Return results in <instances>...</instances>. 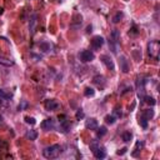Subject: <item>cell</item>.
<instances>
[{"label":"cell","mask_w":160,"mask_h":160,"mask_svg":"<svg viewBox=\"0 0 160 160\" xmlns=\"http://www.w3.org/2000/svg\"><path fill=\"white\" fill-rule=\"evenodd\" d=\"M109 48L111 49V51L114 54H118V50L120 48V32L119 30H112L110 34V39H109Z\"/></svg>","instance_id":"cell-1"},{"label":"cell","mask_w":160,"mask_h":160,"mask_svg":"<svg viewBox=\"0 0 160 160\" xmlns=\"http://www.w3.org/2000/svg\"><path fill=\"white\" fill-rule=\"evenodd\" d=\"M60 154H61V146L59 144L50 145V146L45 148L44 151H42V155L46 159H56Z\"/></svg>","instance_id":"cell-2"},{"label":"cell","mask_w":160,"mask_h":160,"mask_svg":"<svg viewBox=\"0 0 160 160\" xmlns=\"http://www.w3.org/2000/svg\"><path fill=\"white\" fill-rule=\"evenodd\" d=\"M159 49H160V44L158 40H152L148 44V52H149V56L152 58L154 60H158L159 58Z\"/></svg>","instance_id":"cell-3"},{"label":"cell","mask_w":160,"mask_h":160,"mask_svg":"<svg viewBox=\"0 0 160 160\" xmlns=\"http://www.w3.org/2000/svg\"><path fill=\"white\" fill-rule=\"evenodd\" d=\"M79 59L81 62H90L95 59V55L91 50H82L80 54H79Z\"/></svg>","instance_id":"cell-4"},{"label":"cell","mask_w":160,"mask_h":160,"mask_svg":"<svg viewBox=\"0 0 160 160\" xmlns=\"http://www.w3.org/2000/svg\"><path fill=\"white\" fill-rule=\"evenodd\" d=\"M41 129L45 130V131H49V130H54L55 129V120L49 118V119H45L41 124H40Z\"/></svg>","instance_id":"cell-5"},{"label":"cell","mask_w":160,"mask_h":160,"mask_svg":"<svg viewBox=\"0 0 160 160\" xmlns=\"http://www.w3.org/2000/svg\"><path fill=\"white\" fill-rule=\"evenodd\" d=\"M104 42H105L104 38L100 36V35H96V36H94V38L91 39V46H92L95 50H99V49L104 45Z\"/></svg>","instance_id":"cell-6"},{"label":"cell","mask_w":160,"mask_h":160,"mask_svg":"<svg viewBox=\"0 0 160 160\" xmlns=\"http://www.w3.org/2000/svg\"><path fill=\"white\" fill-rule=\"evenodd\" d=\"M44 106H45V109H46L48 111H54V110H56L60 105H59V102H58L56 100H54V99H48V100H45Z\"/></svg>","instance_id":"cell-7"},{"label":"cell","mask_w":160,"mask_h":160,"mask_svg":"<svg viewBox=\"0 0 160 160\" xmlns=\"http://www.w3.org/2000/svg\"><path fill=\"white\" fill-rule=\"evenodd\" d=\"M11 101V96L6 94L2 89H0V106H8Z\"/></svg>","instance_id":"cell-8"},{"label":"cell","mask_w":160,"mask_h":160,"mask_svg":"<svg viewBox=\"0 0 160 160\" xmlns=\"http://www.w3.org/2000/svg\"><path fill=\"white\" fill-rule=\"evenodd\" d=\"M100 60H101V62L109 69V70H114V61H112V59L109 56V55H101L100 56Z\"/></svg>","instance_id":"cell-9"},{"label":"cell","mask_w":160,"mask_h":160,"mask_svg":"<svg viewBox=\"0 0 160 160\" xmlns=\"http://www.w3.org/2000/svg\"><path fill=\"white\" fill-rule=\"evenodd\" d=\"M119 64H120V69H121L122 72H128V71L130 70V64H129L126 56H120Z\"/></svg>","instance_id":"cell-10"},{"label":"cell","mask_w":160,"mask_h":160,"mask_svg":"<svg viewBox=\"0 0 160 160\" xmlns=\"http://www.w3.org/2000/svg\"><path fill=\"white\" fill-rule=\"evenodd\" d=\"M85 128L90 129V130H96L98 129V120L94 118H90L85 121Z\"/></svg>","instance_id":"cell-11"},{"label":"cell","mask_w":160,"mask_h":160,"mask_svg":"<svg viewBox=\"0 0 160 160\" xmlns=\"http://www.w3.org/2000/svg\"><path fill=\"white\" fill-rule=\"evenodd\" d=\"M70 128H71V124H70V121L66 119V116L64 118V120H60V129H61L62 132H68V131L70 130Z\"/></svg>","instance_id":"cell-12"},{"label":"cell","mask_w":160,"mask_h":160,"mask_svg":"<svg viewBox=\"0 0 160 160\" xmlns=\"http://www.w3.org/2000/svg\"><path fill=\"white\" fill-rule=\"evenodd\" d=\"M92 154H94V156H95L96 159H104V158L106 156V150H105L102 146H99Z\"/></svg>","instance_id":"cell-13"},{"label":"cell","mask_w":160,"mask_h":160,"mask_svg":"<svg viewBox=\"0 0 160 160\" xmlns=\"http://www.w3.org/2000/svg\"><path fill=\"white\" fill-rule=\"evenodd\" d=\"M39 49H40L42 52H50L51 45H50L49 42H40V44H39Z\"/></svg>","instance_id":"cell-14"},{"label":"cell","mask_w":160,"mask_h":160,"mask_svg":"<svg viewBox=\"0 0 160 160\" xmlns=\"http://www.w3.org/2000/svg\"><path fill=\"white\" fill-rule=\"evenodd\" d=\"M141 116H144L146 120H150V119L154 118V110H152V109H146V110L142 111Z\"/></svg>","instance_id":"cell-15"},{"label":"cell","mask_w":160,"mask_h":160,"mask_svg":"<svg viewBox=\"0 0 160 160\" xmlns=\"http://www.w3.org/2000/svg\"><path fill=\"white\" fill-rule=\"evenodd\" d=\"M25 138L29 139V140H36L38 132H36L35 130H28V131L25 132Z\"/></svg>","instance_id":"cell-16"},{"label":"cell","mask_w":160,"mask_h":160,"mask_svg":"<svg viewBox=\"0 0 160 160\" xmlns=\"http://www.w3.org/2000/svg\"><path fill=\"white\" fill-rule=\"evenodd\" d=\"M36 15H32L31 16V19H30V25H29V31L31 32V34H34V31H35V25H36Z\"/></svg>","instance_id":"cell-17"},{"label":"cell","mask_w":160,"mask_h":160,"mask_svg":"<svg viewBox=\"0 0 160 160\" xmlns=\"http://www.w3.org/2000/svg\"><path fill=\"white\" fill-rule=\"evenodd\" d=\"M0 64L4 65V66H12L14 65V61L8 59V58H4V56H0Z\"/></svg>","instance_id":"cell-18"},{"label":"cell","mask_w":160,"mask_h":160,"mask_svg":"<svg viewBox=\"0 0 160 160\" xmlns=\"http://www.w3.org/2000/svg\"><path fill=\"white\" fill-rule=\"evenodd\" d=\"M121 139H122V141H125V142L130 141V140L132 139V134H131V131H124V132L121 134Z\"/></svg>","instance_id":"cell-19"},{"label":"cell","mask_w":160,"mask_h":160,"mask_svg":"<svg viewBox=\"0 0 160 160\" xmlns=\"http://www.w3.org/2000/svg\"><path fill=\"white\" fill-rule=\"evenodd\" d=\"M106 132H108L106 128H105V126H100V128H98V131H96V136H98V138H102L104 135H106Z\"/></svg>","instance_id":"cell-20"},{"label":"cell","mask_w":160,"mask_h":160,"mask_svg":"<svg viewBox=\"0 0 160 160\" xmlns=\"http://www.w3.org/2000/svg\"><path fill=\"white\" fill-rule=\"evenodd\" d=\"M84 95H85L86 98H92V96L95 95V90H94L92 88H86L85 91H84Z\"/></svg>","instance_id":"cell-21"},{"label":"cell","mask_w":160,"mask_h":160,"mask_svg":"<svg viewBox=\"0 0 160 160\" xmlns=\"http://www.w3.org/2000/svg\"><path fill=\"white\" fill-rule=\"evenodd\" d=\"M122 16H124V14L121 12V11H118L115 15H114V18H112V22L114 24H116V22H119L121 19H122Z\"/></svg>","instance_id":"cell-22"},{"label":"cell","mask_w":160,"mask_h":160,"mask_svg":"<svg viewBox=\"0 0 160 160\" xmlns=\"http://www.w3.org/2000/svg\"><path fill=\"white\" fill-rule=\"evenodd\" d=\"M142 99H144V101H145L146 104H149V105H151V106H154V105L156 104V101H155V99H154L152 96H144Z\"/></svg>","instance_id":"cell-23"},{"label":"cell","mask_w":160,"mask_h":160,"mask_svg":"<svg viewBox=\"0 0 160 160\" xmlns=\"http://www.w3.org/2000/svg\"><path fill=\"white\" fill-rule=\"evenodd\" d=\"M94 82L96 84V85H99L100 86V84H102L104 85V76H101V75H96L95 78H94Z\"/></svg>","instance_id":"cell-24"},{"label":"cell","mask_w":160,"mask_h":160,"mask_svg":"<svg viewBox=\"0 0 160 160\" xmlns=\"http://www.w3.org/2000/svg\"><path fill=\"white\" fill-rule=\"evenodd\" d=\"M115 120H116V118H115L114 115H106V116H105V122H106V124L112 125V124L115 122Z\"/></svg>","instance_id":"cell-25"},{"label":"cell","mask_w":160,"mask_h":160,"mask_svg":"<svg viewBox=\"0 0 160 160\" xmlns=\"http://www.w3.org/2000/svg\"><path fill=\"white\" fill-rule=\"evenodd\" d=\"M142 146H144V141H138L136 145H135V151L132 152V155L136 156V155H138V151H140V149H141Z\"/></svg>","instance_id":"cell-26"},{"label":"cell","mask_w":160,"mask_h":160,"mask_svg":"<svg viewBox=\"0 0 160 160\" xmlns=\"http://www.w3.org/2000/svg\"><path fill=\"white\" fill-rule=\"evenodd\" d=\"M24 119H25V122L29 124V125H35V124H36V120H35V118H32V116H25Z\"/></svg>","instance_id":"cell-27"},{"label":"cell","mask_w":160,"mask_h":160,"mask_svg":"<svg viewBox=\"0 0 160 160\" xmlns=\"http://www.w3.org/2000/svg\"><path fill=\"white\" fill-rule=\"evenodd\" d=\"M148 121H149V120H146L144 116H141V118L139 119V124H140V125H141V128H144V129H146V128H148Z\"/></svg>","instance_id":"cell-28"},{"label":"cell","mask_w":160,"mask_h":160,"mask_svg":"<svg viewBox=\"0 0 160 160\" xmlns=\"http://www.w3.org/2000/svg\"><path fill=\"white\" fill-rule=\"evenodd\" d=\"M121 115H122L121 108H120V106H116V108L114 109V116H115V118H121Z\"/></svg>","instance_id":"cell-29"},{"label":"cell","mask_w":160,"mask_h":160,"mask_svg":"<svg viewBox=\"0 0 160 160\" xmlns=\"http://www.w3.org/2000/svg\"><path fill=\"white\" fill-rule=\"evenodd\" d=\"M84 116H85V114H84V111H82L81 109H79V110L76 111V114H75V118H76L78 120H81V119H84Z\"/></svg>","instance_id":"cell-30"},{"label":"cell","mask_w":160,"mask_h":160,"mask_svg":"<svg viewBox=\"0 0 160 160\" xmlns=\"http://www.w3.org/2000/svg\"><path fill=\"white\" fill-rule=\"evenodd\" d=\"M99 146H100V144H99V142H98V141L95 140V141H92V142L90 144V150H91V151L94 152V151H95V150H96V149H98Z\"/></svg>","instance_id":"cell-31"},{"label":"cell","mask_w":160,"mask_h":160,"mask_svg":"<svg viewBox=\"0 0 160 160\" xmlns=\"http://www.w3.org/2000/svg\"><path fill=\"white\" fill-rule=\"evenodd\" d=\"M126 150H128L126 148H122L121 150H119V151H118V155H124V154L126 152Z\"/></svg>","instance_id":"cell-32"},{"label":"cell","mask_w":160,"mask_h":160,"mask_svg":"<svg viewBox=\"0 0 160 160\" xmlns=\"http://www.w3.org/2000/svg\"><path fill=\"white\" fill-rule=\"evenodd\" d=\"M129 34H138V30H136V28L135 26H132V29H131V31H129Z\"/></svg>","instance_id":"cell-33"},{"label":"cell","mask_w":160,"mask_h":160,"mask_svg":"<svg viewBox=\"0 0 160 160\" xmlns=\"http://www.w3.org/2000/svg\"><path fill=\"white\" fill-rule=\"evenodd\" d=\"M1 122H2V116L0 115V124H1Z\"/></svg>","instance_id":"cell-34"},{"label":"cell","mask_w":160,"mask_h":160,"mask_svg":"<svg viewBox=\"0 0 160 160\" xmlns=\"http://www.w3.org/2000/svg\"><path fill=\"white\" fill-rule=\"evenodd\" d=\"M56 1H58V2H62L64 0H56Z\"/></svg>","instance_id":"cell-35"}]
</instances>
